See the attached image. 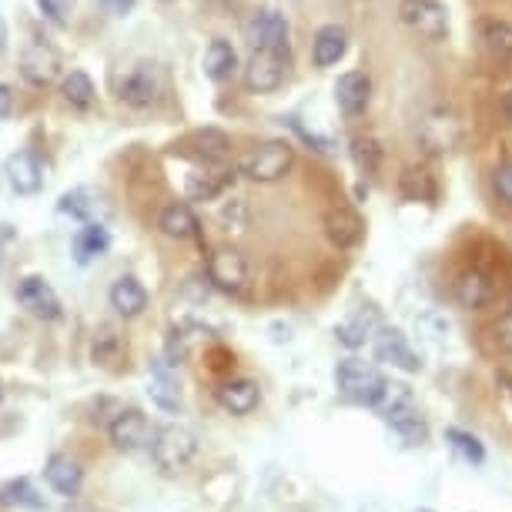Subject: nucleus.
<instances>
[{
	"label": "nucleus",
	"mask_w": 512,
	"mask_h": 512,
	"mask_svg": "<svg viewBox=\"0 0 512 512\" xmlns=\"http://www.w3.org/2000/svg\"><path fill=\"white\" fill-rule=\"evenodd\" d=\"M375 409L382 412V419L389 422V429L405 446H422V442L429 439V425H425V419L419 415V405H415L409 385L389 382V389H385Z\"/></svg>",
	"instance_id": "obj_1"
},
{
	"label": "nucleus",
	"mask_w": 512,
	"mask_h": 512,
	"mask_svg": "<svg viewBox=\"0 0 512 512\" xmlns=\"http://www.w3.org/2000/svg\"><path fill=\"white\" fill-rule=\"evenodd\" d=\"M335 382L345 399L362 402V405H379L385 389H389V379H385L372 362H362V359H345L338 365Z\"/></svg>",
	"instance_id": "obj_2"
},
{
	"label": "nucleus",
	"mask_w": 512,
	"mask_h": 512,
	"mask_svg": "<svg viewBox=\"0 0 512 512\" xmlns=\"http://www.w3.org/2000/svg\"><path fill=\"white\" fill-rule=\"evenodd\" d=\"M295 164V148L288 141H268L262 148L248 151L241 158L238 171L258 185H272V181H282Z\"/></svg>",
	"instance_id": "obj_3"
},
{
	"label": "nucleus",
	"mask_w": 512,
	"mask_h": 512,
	"mask_svg": "<svg viewBox=\"0 0 512 512\" xmlns=\"http://www.w3.org/2000/svg\"><path fill=\"white\" fill-rule=\"evenodd\" d=\"M195 452H198V439H195V432L185 429V425H164L151 442L154 466L161 472H168V476L171 472L188 469V462L195 459Z\"/></svg>",
	"instance_id": "obj_4"
},
{
	"label": "nucleus",
	"mask_w": 512,
	"mask_h": 512,
	"mask_svg": "<svg viewBox=\"0 0 512 512\" xmlns=\"http://www.w3.org/2000/svg\"><path fill=\"white\" fill-rule=\"evenodd\" d=\"M208 282L218 288V292L238 295L245 292L248 285V262L238 248H215L208 255Z\"/></svg>",
	"instance_id": "obj_5"
},
{
	"label": "nucleus",
	"mask_w": 512,
	"mask_h": 512,
	"mask_svg": "<svg viewBox=\"0 0 512 512\" xmlns=\"http://www.w3.org/2000/svg\"><path fill=\"white\" fill-rule=\"evenodd\" d=\"M399 17L405 27H412L415 34L429 37V41H442L449 34V14L439 0H402Z\"/></svg>",
	"instance_id": "obj_6"
},
{
	"label": "nucleus",
	"mask_w": 512,
	"mask_h": 512,
	"mask_svg": "<svg viewBox=\"0 0 512 512\" xmlns=\"http://www.w3.org/2000/svg\"><path fill=\"white\" fill-rule=\"evenodd\" d=\"M288 17L278 11H258L251 21L245 24V41L255 47V51H278L288 54Z\"/></svg>",
	"instance_id": "obj_7"
},
{
	"label": "nucleus",
	"mask_w": 512,
	"mask_h": 512,
	"mask_svg": "<svg viewBox=\"0 0 512 512\" xmlns=\"http://www.w3.org/2000/svg\"><path fill=\"white\" fill-rule=\"evenodd\" d=\"M285 74H288V54L255 51L245 67V84L255 94H272L285 84Z\"/></svg>",
	"instance_id": "obj_8"
},
{
	"label": "nucleus",
	"mask_w": 512,
	"mask_h": 512,
	"mask_svg": "<svg viewBox=\"0 0 512 512\" xmlns=\"http://www.w3.org/2000/svg\"><path fill=\"white\" fill-rule=\"evenodd\" d=\"M108 436H111V446L118 452H138V449H148L154 442L148 415L138 409H124L114 415V422L108 425Z\"/></svg>",
	"instance_id": "obj_9"
},
{
	"label": "nucleus",
	"mask_w": 512,
	"mask_h": 512,
	"mask_svg": "<svg viewBox=\"0 0 512 512\" xmlns=\"http://www.w3.org/2000/svg\"><path fill=\"white\" fill-rule=\"evenodd\" d=\"M158 91H161V81L151 64H134L118 84V98L128 104V108H138V111L151 108V104L158 101Z\"/></svg>",
	"instance_id": "obj_10"
},
{
	"label": "nucleus",
	"mask_w": 512,
	"mask_h": 512,
	"mask_svg": "<svg viewBox=\"0 0 512 512\" xmlns=\"http://www.w3.org/2000/svg\"><path fill=\"white\" fill-rule=\"evenodd\" d=\"M419 138H422V144H425V148H429L432 154H446V151L456 148L459 138H462L459 118H456L452 111H446V108L429 111V114H425V121H422Z\"/></svg>",
	"instance_id": "obj_11"
},
{
	"label": "nucleus",
	"mask_w": 512,
	"mask_h": 512,
	"mask_svg": "<svg viewBox=\"0 0 512 512\" xmlns=\"http://www.w3.org/2000/svg\"><path fill=\"white\" fill-rule=\"evenodd\" d=\"M7 185H11L17 195H37L44 188V164L34 151H17L7 158L4 164Z\"/></svg>",
	"instance_id": "obj_12"
},
{
	"label": "nucleus",
	"mask_w": 512,
	"mask_h": 512,
	"mask_svg": "<svg viewBox=\"0 0 512 512\" xmlns=\"http://www.w3.org/2000/svg\"><path fill=\"white\" fill-rule=\"evenodd\" d=\"M372 352H375V362H389L395 369H405V372L422 369V359L412 352V345L405 342L399 332H389V328H379V332H375Z\"/></svg>",
	"instance_id": "obj_13"
},
{
	"label": "nucleus",
	"mask_w": 512,
	"mask_h": 512,
	"mask_svg": "<svg viewBox=\"0 0 512 512\" xmlns=\"http://www.w3.org/2000/svg\"><path fill=\"white\" fill-rule=\"evenodd\" d=\"M17 302H21L27 312L37 315V318H47V322H54V318H61V298L51 285L44 282V278H24L21 285H17Z\"/></svg>",
	"instance_id": "obj_14"
},
{
	"label": "nucleus",
	"mask_w": 512,
	"mask_h": 512,
	"mask_svg": "<svg viewBox=\"0 0 512 512\" xmlns=\"http://www.w3.org/2000/svg\"><path fill=\"white\" fill-rule=\"evenodd\" d=\"M369 101H372V81L365 71H349L335 81V104L342 114L355 118V114L369 108Z\"/></svg>",
	"instance_id": "obj_15"
},
{
	"label": "nucleus",
	"mask_w": 512,
	"mask_h": 512,
	"mask_svg": "<svg viewBox=\"0 0 512 512\" xmlns=\"http://www.w3.org/2000/svg\"><path fill=\"white\" fill-rule=\"evenodd\" d=\"M215 399L231 415H251L262 405V389H258L255 379H228L218 385Z\"/></svg>",
	"instance_id": "obj_16"
},
{
	"label": "nucleus",
	"mask_w": 512,
	"mask_h": 512,
	"mask_svg": "<svg viewBox=\"0 0 512 512\" xmlns=\"http://www.w3.org/2000/svg\"><path fill=\"white\" fill-rule=\"evenodd\" d=\"M57 71H61V57H57L47 44H31L21 57V74L27 84L34 88H47L54 81Z\"/></svg>",
	"instance_id": "obj_17"
},
{
	"label": "nucleus",
	"mask_w": 512,
	"mask_h": 512,
	"mask_svg": "<svg viewBox=\"0 0 512 512\" xmlns=\"http://www.w3.org/2000/svg\"><path fill=\"white\" fill-rule=\"evenodd\" d=\"M235 185V171L228 168H198L191 171L188 181H185V195L188 201H215L221 191H228Z\"/></svg>",
	"instance_id": "obj_18"
},
{
	"label": "nucleus",
	"mask_w": 512,
	"mask_h": 512,
	"mask_svg": "<svg viewBox=\"0 0 512 512\" xmlns=\"http://www.w3.org/2000/svg\"><path fill=\"white\" fill-rule=\"evenodd\" d=\"M325 235L335 248H355L365 238V221L352 208H332L325 215Z\"/></svg>",
	"instance_id": "obj_19"
},
{
	"label": "nucleus",
	"mask_w": 512,
	"mask_h": 512,
	"mask_svg": "<svg viewBox=\"0 0 512 512\" xmlns=\"http://www.w3.org/2000/svg\"><path fill=\"white\" fill-rule=\"evenodd\" d=\"M375 332H379V312L375 308H359L342 325H335V338L345 349H362L365 342H372Z\"/></svg>",
	"instance_id": "obj_20"
},
{
	"label": "nucleus",
	"mask_w": 512,
	"mask_h": 512,
	"mask_svg": "<svg viewBox=\"0 0 512 512\" xmlns=\"http://www.w3.org/2000/svg\"><path fill=\"white\" fill-rule=\"evenodd\" d=\"M456 302L469 312H479L492 302V282L482 268H466L459 278H456Z\"/></svg>",
	"instance_id": "obj_21"
},
{
	"label": "nucleus",
	"mask_w": 512,
	"mask_h": 512,
	"mask_svg": "<svg viewBox=\"0 0 512 512\" xmlns=\"http://www.w3.org/2000/svg\"><path fill=\"white\" fill-rule=\"evenodd\" d=\"M349 51V34H345V27L338 24H325L318 27L315 41H312V61L315 67H332L345 57Z\"/></svg>",
	"instance_id": "obj_22"
},
{
	"label": "nucleus",
	"mask_w": 512,
	"mask_h": 512,
	"mask_svg": "<svg viewBox=\"0 0 512 512\" xmlns=\"http://www.w3.org/2000/svg\"><path fill=\"white\" fill-rule=\"evenodd\" d=\"M111 308L121 318H138L144 308H148V292H144V285L138 278L124 275L111 285Z\"/></svg>",
	"instance_id": "obj_23"
},
{
	"label": "nucleus",
	"mask_w": 512,
	"mask_h": 512,
	"mask_svg": "<svg viewBox=\"0 0 512 512\" xmlns=\"http://www.w3.org/2000/svg\"><path fill=\"white\" fill-rule=\"evenodd\" d=\"M44 476L51 482L54 492H61V496H77V492H81V482H84V469L77 466L71 456H51L47 459Z\"/></svg>",
	"instance_id": "obj_24"
},
{
	"label": "nucleus",
	"mask_w": 512,
	"mask_h": 512,
	"mask_svg": "<svg viewBox=\"0 0 512 512\" xmlns=\"http://www.w3.org/2000/svg\"><path fill=\"white\" fill-rule=\"evenodd\" d=\"M111 238H108V228L98 225V221H84L74 235V258L77 265H91L94 258H101L108 251Z\"/></svg>",
	"instance_id": "obj_25"
},
{
	"label": "nucleus",
	"mask_w": 512,
	"mask_h": 512,
	"mask_svg": "<svg viewBox=\"0 0 512 512\" xmlns=\"http://www.w3.org/2000/svg\"><path fill=\"white\" fill-rule=\"evenodd\" d=\"M228 148H231L228 134H225V131H218V128L195 131V134H191V138L185 141V154H191V158H198V161H205V164L221 161V158L228 154Z\"/></svg>",
	"instance_id": "obj_26"
},
{
	"label": "nucleus",
	"mask_w": 512,
	"mask_h": 512,
	"mask_svg": "<svg viewBox=\"0 0 512 512\" xmlns=\"http://www.w3.org/2000/svg\"><path fill=\"white\" fill-rule=\"evenodd\" d=\"M201 67H205V77L215 84H225L231 74H235L238 67V54L235 47H231L228 41H221V37H215V41L208 44L205 57H201Z\"/></svg>",
	"instance_id": "obj_27"
},
{
	"label": "nucleus",
	"mask_w": 512,
	"mask_h": 512,
	"mask_svg": "<svg viewBox=\"0 0 512 512\" xmlns=\"http://www.w3.org/2000/svg\"><path fill=\"white\" fill-rule=\"evenodd\" d=\"M158 228L164 231L168 238H178V241H188V238H198V218H195V211H191L185 201H175V205H168L161 211V221H158Z\"/></svg>",
	"instance_id": "obj_28"
},
{
	"label": "nucleus",
	"mask_w": 512,
	"mask_h": 512,
	"mask_svg": "<svg viewBox=\"0 0 512 512\" xmlns=\"http://www.w3.org/2000/svg\"><path fill=\"white\" fill-rule=\"evenodd\" d=\"M479 41L496 61H512V24L509 21H499V17L479 21Z\"/></svg>",
	"instance_id": "obj_29"
},
{
	"label": "nucleus",
	"mask_w": 512,
	"mask_h": 512,
	"mask_svg": "<svg viewBox=\"0 0 512 512\" xmlns=\"http://www.w3.org/2000/svg\"><path fill=\"white\" fill-rule=\"evenodd\" d=\"M121 352H124L121 335L114 332L111 325H101L98 332H94V342H91V359H94V365H104V369H111V365L121 359Z\"/></svg>",
	"instance_id": "obj_30"
},
{
	"label": "nucleus",
	"mask_w": 512,
	"mask_h": 512,
	"mask_svg": "<svg viewBox=\"0 0 512 512\" xmlns=\"http://www.w3.org/2000/svg\"><path fill=\"white\" fill-rule=\"evenodd\" d=\"M0 506H24V509H34V512L47 509L44 499L37 496V489L27 479L4 482V486H0Z\"/></svg>",
	"instance_id": "obj_31"
},
{
	"label": "nucleus",
	"mask_w": 512,
	"mask_h": 512,
	"mask_svg": "<svg viewBox=\"0 0 512 512\" xmlns=\"http://www.w3.org/2000/svg\"><path fill=\"white\" fill-rule=\"evenodd\" d=\"M61 94H64V101L71 104V108L88 111L91 104H94V81L84 71H71V74L64 77Z\"/></svg>",
	"instance_id": "obj_32"
},
{
	"label": "nucleus",
	"mask_w": 512,
	"mask_h": 512,
	"mask_svg": "<svg viewBox=\"0 0 512 512\" xmlns=\"http://www.w3.org/2000/svg\"><path fill=\"white\" fill-rule=\"evenodd\" d=\"M352 161H355V168H359L365 178L379 175V168H382L379 141H375V138H355L352 141Z\"/></svg>",
	"instance_id": "obj_33"
},
{
	"label": "nucleus",
	"mask_w": 512,
	"mask_h": 512,
	"mask_svg": "<svg viewBox=\"0 0 512 512\" xmlns=\"http://www.w3.org/2000/svg\"><path fill=\"white\" fill-rule=\"evenodd\" d=\"M446 439H449V446L456 449V456L466 459L469 466H482V462H486V449H482V442L472 436V432L446 429Z\"/></svg>",
	"instance_id": "obj_34"
},
{
	"label": "nucleus",
	"mask_w": 512,
	"mask_h": 512,
	"mask_svg": "<svg viewBox=\"0 0 512 512\" xmlns=\"http://www.w3.org/2000/svg\"><path fill=\"white\" fill-rule=\"evenodd\" d=\"M151 399H154V405H161L164 412H178L181 409V389H178V382L171 379V375H164V372H158L151 379Z\"/></svg>",
	"instance_id": "obj_35"
},
{
	"label": "nucleus",
	"mask_w": 512,
	"mask_h": 512,
	"mask_svg": "<svg viewBox=\"0 0 512 512\" xmlns=\"http://www.w3.org/2000/svg\"><path fill=\"white\" fill-rule=\"evenodd\" d=\"M402 195L409 198V201H432V195H436V185H432L429 171L405 168V175H402Z\"/></svg>",
	"instance_id": "obj_36"
},
{
	"label": "nucleus",
	"mask_w": 512,
	"mask_h": 512,
	"mask_svg": "<svg viewBox=\"0 0 512 512\" xmlns=\"http://www.w3.org/2000/svg\"><path fill=\"white\" fill-rule=\"evenodd\" d=\"M64 211V215H74V218H88L91 215V201H88V191L77 188V191H67V195L61 198V205H57Z\"/></svg>",
	"instance_id": "obj_37"
},
{
	"label": "nucleus",
	"mask_w": 512,
	"mask_h": 512,
	"mask_svg": "<svg viewBox=\"0 0 512 512\" xmlns=\"http://www.w3.org/2000/svg\"><path fill=\"white\" fill-rule=\"evenodd\" d=\"M492 188H496L499 201L512 205V161H502L496 171H492Z\"/></svg>",
	"instance_id": "obj_38"
},
{
	"label": "nucleus",
	"mask_w": 512,
	"mask_h": 512,
	"mask_svg": "<svg viewBox=\"0 0 512 512\" xmlns=\"http://www.w3.org/2000/svg\"><path fill=\"white\" fill-rule=\"evenodd\" d=\"M492 342H496L499 352H509L512 355V308L499 318L496 325H492Z\"/></svg>",
	"instance_id": "obj_39"
},
{
	"label": "nucleus",
	"mask_w": 512,
	"mask_h": 512,
	"mask_svg": "<svg viewBox=\"0 0 512 512\" xmlns=\"http://www.w3.org/2000/svg\"><path fill=\"white\" fill-rule=\"evenodd\" d=\"M221 225H225V231H245V225H248V211H245V205L241 201H231V205H225L221 208Z\"/></svg>",
	"instance_id": "obj_40"
},
{
	"label": "nucleus",
	"mask_w": 512,
	"mask_h": 512,
	"mask_svg": "<svg viewBox=\"0 0 512 512\" xmlns=\"http://www.w3.org/2000/svg\"><path fill=\"white\" fill-rule=\"evenodd\" d=\"M37 7H41V14L47 17V21L67 24V14H71L74 0H37Z\"/></svg>",
	"instance_id": "obj_41"
},
{
	"label": "nucleus",
	"mask_w": 512,
	"mask_h": 512,
	"mask_svg": "<svg viewBox=\"0 0 512 512\" xmlns=\"http://www.w3.org/2000/svg\"><path fill=\"white\" fill-rule=\"evenodd\" d=\"M292 124H295V131L298 134H302V138L308 141V144H315V151H322V154H332L335 148H332V141H328V138H318V134H312V131H305L302 128V124H298L295 118H292Z\"/></svg>",
	"instance_id": "obj_42"
},
{
	"label": "nucleus",
	"mask_w": 512,
	"mask_h": 512,
	"mask_svg": "<svg viewBox=\"0 0 512 512\" xmlns=\"http://www.w3.org/2000/svg\"><path fill=\"white\" fill-rule=\"evenodd\" d=\"M101 7L114 17H128L134 11V0H101Z\"/></svg>",
	"instance_id": "obj_43"
},
{
	"label": "nucleus",
	"mask_w": 512,
	"mask_h": 512,
	"mask_svg": "<svg viewBox=\"0 0 512 512\" xmlns=\"http://www.w3.org/2000/svg\"><path fill=\"white\" fill-rule=\"evenodd\" d=\"M11 108H14V94H11V88H7V84H0V118H7V114H11Z\"/></svg>",
	"instance_id": "obj_44"
},
{
	"label": "nucleus",
	"mask_w": 512,
	"mask_h": 512,
	"mask_svg": "<svg viewBox=\"0 0 512 512\" xmlns=\"http://www.w3.org/2000/svg\"><path fill=\"white\" fill-rule=\"evenodd\" d=\"M502 114H506V121L512 124V91L506 94V98H502Z\"/></svg>",
	"instance_id": "obj_45"
},
{
	"label": "nucleus",
	"mask_w": 512,
	"mask_h": 512,
	"mask_svg": "<svg viewBox=\"0 0 512 512\" xmlns=\"http://www.w3.org/2000/svg\"><path fill=\"white\" fill-rule=\"evenodd\" d=\"M11 238H14V231L7 228V225H0V248H4V245H7V241H11Z\"/></svg>",
	"instance_id": "obj_46"
},
{
	"label": "nucleus",
	"mask_w": 512,
	"mask_h": 512,
	"mask_svg": "<svg viewBox=\"0 0 512 512\" xmlns=\"http://www.w3.org/2000/svg\"><path fill=\"white\" fill-rule=\"evenodd\" d=\"M7 41V24H4V17H0V47H4Z\"/></svg>",
	"instance_id": "obj_47"
},
{
	"label": "nucleus",
	"mask_w": 512,
	"mask_h": 512,
	"mask_svg": "<svg viewBox=\"0 0 512 512\" xmlns=\"http://www.w3.org/2000/svg\"><path fill=\"white\" fill-rule=\"evenodd\" d=\"M0 399H4V385H0Z\"/></svg>",
	"instance_id": "obj_48"
},
{
	"label": "nucleus",
	"mask_w": 512,
	"mask_h": 512,
	"mask_svg": "<svg viewBox=\"0 0 512 512\" xmlns=\"http://www.w3.org/2000/svg\"><path fill=\"white\" fill-rule=\"evenodd\" d=\"M419 512H432V509H419Z\"/></svg>",
	"instance_id": "obj_49"
},
{
	"label": "nucleus",
	"mask_w": 512,
	"mask_h": 512,
	"mask_svg": "<svg viewBox=\"0 0 512 512\" xmlns=\"http://www.w3.org/2000/svg\"><path fill=\"white\" fill-rule=\"evenodd\" d=\"M509 305H512V292H509Z\"/></svg>",
	"instance_id": "obj_50"
}]
</instances>
